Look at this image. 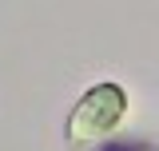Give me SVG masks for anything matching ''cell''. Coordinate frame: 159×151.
<instances>
[{
    "label": "cell",
    "mask_w": 159,
    "mask_h": 151,
    "mask_svg": "<svg viewBox=\"0 0 159 151\" xmlns=\"http://www.w3.org/2000/svg\"><path fill=\"white\" fill-rule=\"evenodd\" d=\"M131 112V99H127V88L119 80H99L88 92L72 103V112L64 119V139L68 147H92V143H103L107 135H116L123 127V119Z\"/></svg>",
    "instance_id": "cell-1"
}]
</instances>
